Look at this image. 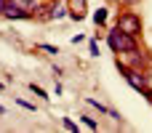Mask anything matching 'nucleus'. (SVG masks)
<instances>
[{
    "label": "nucleus",
    "instance_id": "obj_1",
    "mask_svg": "<svg viewBox=\"0 0 152 133\" xmlns=\"http://www.w3.org/2000/svg\"><path fill=\"white\" fill-rule=\"evenodd\" d=\"M107 43H110V48H112L115 53H128V51H136V48H139L136 37H134V35H128V32H120L118 27L110 32Z\"/></svg>",
    "mask_w": 152,
    "mask_h": 133
},
{
    "label": "nucleus",
    "instance_id": "obj_2",
    "mask_svg": "<svg viewBox=\"0 0 152 133\" xmlns=\"http://www.w3.org/2000/svg\"><path fill=\"white\" fill-rule=\"evenodd\" d=\"M120 32H128V35H134V37H139L142 35V29H144V24H142V16L136 13V11H120L118 13V24H115Z\"/></svg>",
    "mask_w": 152,
    "mask_h": 133
},
{
    "label": "nucleus",
    "instance_id": "obj_3",
    "mask_svg": "<svg viewBox=\"0 0 152 133\" xmlns=\"http://www.w3.org/2000/svg\"><path fill=\"white\" fill-rule=\"evenodd\" d=\"M3 16H8V19H32V11H29V8H19V5L8 3Z\"/></svg>",
    "mask_w": 152,
    "mask_h": 133
},
{
    "label": "nucleus",
    "instance_id": "obj_4",
    "mask_svg": "<svg viewBox=\"0 0 152 133\" xmlns=\"http://www.w3.org/2000/svg\"><path fill=\"white\" fill-rule=\"evenodd\" d=\"M86 16V0H69V19L80 21Z\"/></svg>",
    "mask_w": 152,
    "mask_h": 133
},
{
    "label": "nucleus",
    "instance_id": "obj_5",
    "mask_svg": "<svg viewBox=\"0 0 152 133\" xmlns=\"http://www.w3.org/2000/svg\"><path fill=\"white\" fill-rule=\"evenodd\" d=\"M94 21H96V24H104V21H107V8H99V11L94 13Z\"/></svg>",
    "mask_w": 152,
    "mask_h": 133
},
{
    "label": "nucleus",
    "instance_id": "obj_6",
    "mask_svg": "<svg viewBox=\"0 0 152 133\" xmlns=\"http://www.w3.org/2000/svg\"><path fill=\"white\" fill-rule=\"evenodd\" d=\"M8 3H13V5H19V8H35V0H8Z\"/></svg>",
    "mask_w": 152,
    "mask_h": 133
},
{
    "label": "nucleus",
    "instance_id": "obj_7",
    "mask_svg": "<svg viewBox=\"0 0 152 133\" xmlns=\"http://www.w3.org/2000/svg\"><path fill=\"white\" fill-rule=\"evenodd\" d=\"M29 91H32V93H35V96H40V99H51V96H48V93H45V91H43V88H37V85H35V83H32V85H29Z\"/></svg>",
    "mask_w": 152,
    "mask_h": 133
},
{
    "label": "nucleus",
    "instance_id": "obj_8",
    "mask_svg": "<svg viewBox=\"0 0 152 133\" xmlns=\"http://www.w3.org/2000/svg\"><path fill=\"white\" fill-rule=\"evenodd\" d=\"M40 48H43L45 53H59V48H56V45H48V43H40Z\"/></svg>",
    "mask_w": 152,
    "mask_h": 133
},
{
    "label": "nucleus",
    "instance_id": "obj_9",
    "mask_svg": "<svg viewBox=\"0 0 152 133\" xmlns=\"http://www.w3.org/2000/svg\"><path fill=\"white\" fill-rule=\"evenodd\" d=\"M88 51H91V56H99V43L91 40V43H88Z\"/></svg>",
    "mask_w": 152,
    "mask_h": 133
},
{
    "label": "nucleus",
    "instance_id": "obj_10",
    "mask_svg": "<svg viewBox=\"0 0 152 133\" xmlns=\"http://www.w3.org/2000/svg\"><path fill=\"white\" fill-rule=\"evenodd\" d=\"M64 128H67V131H72V133H77V125H75L69 117H64Z\"/></svg>",
    "mask_w": 152,
    "mask_h": 133
},
{
    "label": "nucleus",
    "instance_id": "obj_11",
    "mask_svg": "<svg viewBox=\"0 0 152 133\" xmlns=\"http://www.w3.org/2000/svg\"><path fill=\"white\" fill-rule=\"evenodd\" d=\"M83 123H86V125H88V128H91V131H96V128H99V125H96V120H94V117H83Z\"/></svg>",
    "mask_w": 152,
    "mask_h": 133
},
{
    "label": "nucleus",
    "instance_id": "obj_12",
    "mask_svg": "<svg viewBox=\"0 0 152 133\" xmlns=\"http://www.w3.org/2000/svg\"><path fill=\"white\" fill-rule=\"evenodd\" d=\"M5 5H8V0H0V16L5 13Z\"/></svg>",
    "mask_w": 152,
    "mask_h": 133
},
{
    "label": "nucleus",
    "instance_id": "obj_13",
    "mask_svg": "<svg viewBox=\"0 0 152 133\" xmlns=\"http://www.w3.org/2000/svg\"><path fill=\"white\" fill-rule=\"evenodd\" d=\"M144 99H147V101L152 104V91H144Z\"/></svg>",
    "mask_w": 152,
    "mask_h": 133
},
{
    "label": "nucleus",
    "instance_id": "obj_14",
    "mask_svg": "<svg viewBox=\"0 0 152 133\" xmlns=\"http://www.w3.org/2000/svg\"><path fill=\"white\" fill-rule=\"evenodd\" d=\"M123 3H126V5H134V3H139V0H123Z\"/></svg>",
    "mask_w": 152,
    "mask_h": 133
},
{
    "label": "nucleus",
    "instance_id": "obj_15",
    "mask_svg": "<svg viewBox=\"0 0 152 133\" xmlns=\"http://www.w3.org/2000/svg\"><path fill=\"white\" fill-rule=\"evenodd\" d=\"M0 115H5V109H3V107H0Z\"/></svg>",
    "mask_w": 152,
    "mask_h": 133
}]
</instances>
